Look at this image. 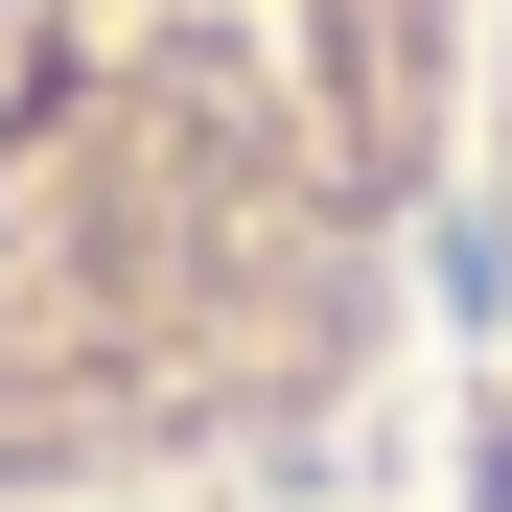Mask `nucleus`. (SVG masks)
Masks as SVG:
<instances>
[{
	"mask_svg": "<svg viewBox=\"0 0 512 512\" xmlns=\"http://www.w3.org/2000/svg\"><path fill=\"white\" fill-rule=\"evenodd\" d=\"M489 0H0V512H187L350 443L443 303Z\"/></svg>",
	"mask_w": 512,
	"mask_h": 512,
	"instance_id": "nucleus-1",
	"label": "nucleus"
},
{
	"mask_svg": "<svg viewBox=\"0 0 512 512\" xmlns=\"http://www.w3.org/2000/svg\"><path fill=\"white\" fill-rule=\"evenodd\" d=\"M443 326L489 350V419H512V0H489V94H466V210H443Z\"/></svg>",
	"mask_w": 512,
	"mask_h": 512,
	"instance_id": "nucleus-2",
	"label": "nucleus"
}]
</instances>
